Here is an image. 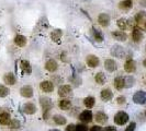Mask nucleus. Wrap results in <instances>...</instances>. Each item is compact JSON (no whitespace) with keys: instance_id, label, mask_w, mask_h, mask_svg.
Returning a JSON list of instances; mask_svg holds the SVG:
<instances>
[{"instance_id":"f257e3e1","label":"nucleus","mask_w":146,"mask_h":131,"mask_svg":"<svg viewBox=\"0 0 146 131\" xmlns=\"http://www.w3.org/2000/svg\"><path fill=\"white\" fill-rule=\"evenodd\" d=\"M40 105L42 107V110H43V117L45 120L48 119V115H50V111L51 109L53 108L54 104L52 102V100L50 97H46V96H42L40 97Z\"/></svg>"},{"instance_id":"f03ea898","label":"nucleus","mask_w":146,"mask_h":131,"mask_svg":"<svg viewBox=\"0 0 146 131\" xmlns=\"http://www.w3.org/2000/svg\"><path fill=\"white\" fill-rule=\"evenodd\" d=\"M129 119H130L129 115H127L125 111H123V110L117 111V114L114 115V117H113V121H114V124H117V126H124V124L129 121Z\"/></svg>"},{"instance_id":"7ed1b4c3","label":"nucleus","mask_w":146,"mask_h":131,"mask_svg":"<svg viewBox=\"0 0 146 131\" xmlns=\"http://www.w3.org/2000/svg\"><path fill=\"white\" fill-rule=\"evenodd\" d=\"M78 119L79 121L82 124H90L92 120H94V114L90 109H86V110H82L80 114L78 115Z\"/></svg>"},{"instance_id":"20e7f679","label":"nucleus","mask_w":146,"mask_h":131,"mask_svg":"<svg viewBox=\"0 0 146 131\" xmlns=\"http://www.w3.org/2000/svg\"><path fill=\"white\" fill-rule=\"evenodd\" d=\"M13 118L11 117V114L7 110H1L0 111V126L1 127H9V124L11 122Z\"/></svg>"},{"instance_id":"39448f33","label":"nucleus","mask_w":146,"mask_h":131,"mask_svg":"<svg viewBox=\"0 0 146 131\" xmlns=\"http://www.w3.org/2000/svg\"><path fill=\"white\" fill-rule=\"evenodd\" d=\"M94 119H95V121L98 124L102 126V124L108 122L109 117H108V115H107L104 111H102V110H98V111H96L95 115H94Z\"/></svg>"},{"instance_id":"423d86ee","label":"nucleus","mask_w":146,"mask_h":131,"mask_svg":"<svg viewBox=\"0 0 146 131\" xmlns=\"http://www.w3.org/2000/svg\"><path fill=\"white\" fill-rule=\"evenodd\" d=\"M22 110H23V113L27 114V115H34L37 111V108H36V105H35L34 103L27 102L23 104Z\"/></svg>"},{"instance_id":"0eeeda50","label":"nucleus","mask_w":146,"mask_h":131,"mask_svg":"<svg viewBox=\"0 0 146 131\" xmlns=\"http://www.w3.org/2000/svg\"><path fill=\"white\" fill-rule=\"evenodd\" d=\"M133 102L139 105H144L146 103V93L144 91H137L133 95Z\"/></svg>"},{"instance_id":"6e6552de","label":"nucleus","mask_w":146,"mask_h":131,"mask_svg":"<svg viewBox=\"0 0 146 131\" xmlns=\"http://www.w3.org/2000/svg\"><path fill=\"white\" fill-rule=\"evenodd\" d=\"M40 88L44 93H52L54 91V83L52 81H42L40 83Z\"/></svg>"},{"instance_id":"1a4fd4ad","label":"nucleus","mask_w":146,"mask_h":131,"mask_svg":"<svg viewBox=\"0 0 146 131\" xmlns=\"http://www.w3.org/2000/svg\"><path fill=\"white\" fill-rule=\"evenodd\" d=\"M111 54H112V56H114L117 58H123L125 55V50L120 45H113L111 48Z\"/></svg>"},{"instance_id":"9d476101","label":"nucleus","mask_w":146,"mask_h":131,"mask_svg":"<svg viewBox=\"0 0 146 131\" xmlns=\"http://www.w3.org/2000/svg\"><path fill=\"white\" fill-rule=\"evenodd\" d=\"M72 92H73V88L70 85H60L58 88V95L62 97V98H66L67 96L72 95Z\"/></svg>"},{"instance_id":"9b49d317","label":"nucleus","mask_w":146,"mask_h":131,"mask_svg":"<svg viewBox=\"0 0 146 131\" xmlns=\"http://www.w3.org/2000/svg\"><path fill=\"white\" fill-rule=\"evenodd\" d=\"M100 97H101L103 102H109L113 98V92L110 90L109 87L102 88L101 92H100Z\"/></svg>"},{"instance_id":"f8f14e48","label":"nucleus","mask_w":146,"mask_h":131,"mask_svg":"<svg viewBox=\"0 0 146 131\" xmlns=\"http://www.w3.org/2000/svg\"><path fill=\"white\" fill-rule=\"evenodd\" d=\"M52 121L55 126H65L67 124V119L63 115H59V114H55L51 117Z\"/></svg>"},{"instance_id":"ddd939ff","label":"nucleus","mask_w":146,"mask_h":131,"mask_svg":"<svg viewBox=\"0 0 146 131\" xmlns=\"http://www.w3.org/2000/svg\"><path fill=\"white\" fill-rule=\"evenodd\" d=\"M20 94L24 98H31L33 96V87L30 85H23L20 88Z\"/></svg>"},{"instance_id":"4468645a","label":"nucleus","mask_w":146,"mask_h":131,"mask_svg":"<svg viewBox=\"0 0 146 131\" xmlns=\"http://www.w3.org/2000/svg\"><path fill=\"white\" fill-rule=\"evenodd\" d=\"M86 62H87V65L90 68H97L99 66V64H100V60L95 55H89L86 58Z\"/></svg>"},{"instance_id":"2eb2a0df","label":"nucleus","mask_w":146,"mask_h":131,"mask_svg":"<svg viewBox=\"0 0 146 131\" xmlns=\"http://www.w3.org/2000/svg\"><path fill=\"white\" fill-rule=\"evenodd\" d=\"M58 105V108L62 109V110H69L72 108V101L68 100V98H60L57 103Z\"/></svg>"},{"instance_id":"dca6fc26","label":"nucleus","mask_w":146,"mask_h":131,"mask_svg":"<svg viewBox=\"0 0 146 131\" xmlns=\"http://www.w3.org/2000/svg\"><path fill=\"white\" fill-rule=\"evenodd\" d=\"M45 69H46L48 72H55V71L58 69V65H57L56 60H54V59H48V60L45 62Z\"/></svg>"},{"instance_id":"f3484780","label":"nucleus","mask_w":146,"mask_h":131,"mask_svg":"<svg viewBox=\"0 0 146 131\" xmlns=\"http://www.w3.org/2000/svg\"><path fill=\"white\" fill-rule=\"evenodd\" d=\"M3 82L7 84V85H15V82H17V79H15V75L12 72H8L3 75L2 78Z\"/></svg>"},{"instance_id":"a211bd4d","label":"nucleus","mask_w":146,"mask_h":131,"mask_svg":"<svg viewBox=\"0 0 146 131\" xmlns=\"http://www.w3.org/2000/svg\"><path fill=\"white\" fill-rule=\"evenodd\" d=\"M124 70L127 73L135 72V70H136V64H135V61H134V60H132V59L126 60V61H125V64H124Z\"/></svg>"},{"instance_id":"6ab92c4d","label":"nucleus","mask_w":146,"mask_h":131,"mask_svg":"<svg viewBox=\"0 0 146 131\" xmlns=\"http://www.w3.org/2000/svg\"><path fill=\"white\" fill-rule=\"evenodd\" d=\"M104 68H106L109 72H114L117 69V65L113 59H107V60L104 61Z\"/></svg>"},{"instance_id":"aec40b11","label":"nucleus","mask_w":146,"mask_h":131,"mask_svg":"<svg viewBox=\"0 0 146 131\" xmlns=\"http://www.w3.org/2000/svg\"><path fill=\"white\" fill-rule=\"evenodd\" d=\"M112 36L119 42H125L127 38V35L124 31H114V32H112Z\"/></svg>"},{"instance_id":"412c9836","label":"nucleus","mask_w":146,"mask_h":131,"mask_svg":"<svg viewBox=\"0 0 146 131\" xmlns=\"http://www.w3.org/2000/svg\"><path fill=\"white\" fill-rule=\"evenodd\" d=\"M98 22H99V24H100L101 26L107 28V26L110 24L109 14H107V13H101V14L98 16Z\"/></svg>"},{"instance_id":"4be33fe9","label":"nucleus","mask_w":146,"mask_h":131,"mask_svg":"<svg viewBox=\"0 0 146 131\" xmlns=\"http://www.w3.org/2000/svg\"><path fill=\"white\" fill-rule=\"evenodd\" d=\"M113 85H114V87L117 88V91H122L125 87L124 78H122V77H117V78L114 79V81H113Z\"/></svg>"},{"instance_id":"5701e85b","label":"nucleus","mask_w":146,"mask_h":131,"mask_svg":"<svg viewBox=\"0 0 146 131\" xmlns=\"http://www.w3.org/2000/svg\"><path fill=\"white\" fill-rule=\"evenodd\" d=\"M143 33L139 29H134L132 32V39L135 42V43H139L142 39H143Z\"/></svg>"},{"instance_id":"b1692460","label":"nucleus","mask_w":146,"mask_h":131,"mask_svg":"<svg viewBox=\"0 0 146 131\" xmlns=\"http://www.w3.org/2000/svg\"><path fill=\"white\" fill-rule=\"evenodd\" d=\"M96 104V98L94 96H87L84 98V105L87 109H91L94 108Z\"/></svg>"},{"instance_id":"393cba45","label":"nucleus","mask_w":146,"mask_h":131,"mask_svg":"<svg viewBox=\"0 0 146 131\" xmlns=\"http://www.w3.org/2000/svg\"><path fill=\"white\" fill-rule=\"evenodd\" d=\"M21 69L23 73H25V74H31L32 73V67H31L28 60H22L21 61Z\"/></svg>"},{"instance_id":"a878e982","label":"nucleus","mask_w":146,"mask_h":131,"mask_svg":"<svg viewBox=\"0 0 146 131\" xmlns=\"http://www.w3.org/2000/svg\"><path fill=\"white\" fill-rule=\"evenodd\" d=\"M133 7V1L132 0H123L119 3V8L121 10H130Z\"/></svg>"},{"instance_id":"bb28decb","label":"nucleus","mask_w":146,"mask_h":131,"mask_svg":"<svg viewBox=\"0 0 146 131\" xmlns=\"http://www.w3.org/2000/svg\"><path fill=\"white\" fill-rule=\"evenodd\" d=\"M106 80H107V78H106V75H104V73L103 72H98L95 75L96 83H97V84H99V85L104 84V83H106Z\"/></svg>"},{"instance_id":"cd10ccee","label":"nucleus","mask_w":146,"mask_h":131,"mask_svg":"<svg viewBox=\"0 0 146 131\" xmlns=\"http://www.w3.org/2000/svg\"><path fill=\"white\" fill-rule=\"evenodd\" d=\"M15 43L19 47H24L27 45V38H25V36H23V35H17L15 37Z\"/></svg>"},{"instance_id":"c85d7f7f","label":"nucleus","mask_w":146,"mask_h":131,"mask_svg":"<svg viewBox=\"0 0 146 131\" xmlns=\"http://www.w3.org/2000/svg\"><path fill=\"white\" fill-rule=\"evenodd\" d=\"M135 22L137 24H142V23L146 22V13L144 11H139V13L135 15Z\"/></svg>"},{"instance_id":"c756f323","label":"nucleus","mask_w":146,"mask_h":131,"mask_svg":"<svg viewBox=\"0 0 146 131\" xmlns=\"http://www.w3.org/2000/svg\"><path fill=\"white\" fill-rule=\"evenodd\" d=\"M92 35H94V38H95L96 42H98V43L103 42V36L102 34L100 33V31H98L97 29H92Z\"/></svg>"},{"instance_id":"7c9ffc66","label":"nucleus","mask_w":146,"mask_h":131,"mask_svg":"<svg viewBox=\"0 0 146 131\" xmlns=\"http://www.w3.org/2000/svg\"><path fill=\"white\" fill-rule=\"evenodd\" d=\"M63 35V32L60 31V29H55V31H53L51 34V38L53 41H55V42H57L58 39H60V37Z\"/></svg>"},{"instance_id":"2f4dec72","label":"nucleus","mask_w":146,"mask_h":131,"mask_svg":"<svg viewBox=\"0 0 146 131\" xmlns=\"http://www.w3.org/2000/svg\"><path fill=\"white\" fill-rule=\"evenodd\" d=\"M21 127V122L18 120V119H15V118H13L12 120H11V122H10V124H9V129H12V130H15V129H19Z\"/></svg>"},{"instance_id":"473e14b6","label":"nucleus","mask_w":146,"mask_h":131,"mask_svg":"<svg viewBox=\"0 0 146 131\" xmlns=\"http://www.w3.org/2000/svg\"><path fill=\"white\" fill-rule=\"evenodd\" d=\"M117 26L121 29V31H124L127 29V21L125 19H119L117 22Z\"/></svg>"},{"instance_id":"72a5a7b5","label":"nucleus","mask_w":146,"mask_h":131,"mask_svg":"<svg viewBox=\"0 0 146 131\" xmlns=\"http://www.w3.org/2000/svg\"><path fill=\"white\" fill-rule=\"evenodd\" d=\"M9 94H10V90L7 86L0 84V97H7Z\"/></svg>"},{"instance_id":"f704fd0d","label":"nucleus","mask_w":146,"mask_h":131,"mask_svg":"<svg viewBox=\"0 0 146 131\" xmlns=\"http://www.w3.org/2000/svg\"><path fill=\"white\" fill-rule=\"evenodd\" d=\"M125 80V87H132L135 83V79L133 77H126L124 78Z\"/></svg>"},{"instance_id":"c9c22d12","label":"nucleus","mask_w":146,"mask_h":131,"mask_svg":"<svg viewBox=\"0 0 146 131\" xmlns=\"http://www.w3.org/2000/svg\"><path fill=\"white\" fill-rule=\"evenodd\" d=\"M76 129H77V131H88L89 130V128L87 127V124H82V122L76 124Z\"/></svg>"},{"instance_id":"e433bc0d","label":"nucleus","mask_w":146,"mask_h":131,"mask_svg":"<svg viewBox=\"0 0 146 131\" xmlns=\"http://www.w3.org/2000/svg\"><path fill=\"white\" fill-rule=\"evenodd\" d=\"M135 128H136V122H134V121H132L129 124V126L125 128L124 131H134L135 130Z\"/></svg>"},{"instance_id":"4c0bfd02","label":"nucleus","mask_w":146,"mask_h":131,"mask_svg":"<svg viewBox=\"0 0 146 131\" xmlns=\"http://www.w3.org/2000/svg\"><path fill=\"white\" fill-rule=\"evenodd\" d=\"M89 131H103V128L100 124H94V126L90 127Z\"/></svg>"},{"instance_id":"58836bf2","label":"nucleus","mask_w":146,"mask_h":131,"mask_svg":"<svg viewBox=\"0 0 146 131\" xmlns=\"http://www.w3.org/2000/svg\"><path fill=\"white\" fill-rule=\"evenodd\" d=\"M65 131H77V129H76V124H67L65 128Z\"/></svg>"},{"instance_id":"ea45409f","label":"nucleus","mask_w":146,"mask_h":131,"mask_svg":"<svg viewBox=\"0 0 146 131\" xmlns=\"http://www.w3.org/2000/svg\"><path fill=\"white\" fill-rule=\"evenodd\" d=\"M126 102V98H125V96H119L117 98V105H123L125 104Z\"/></svg>"},{"instance_id":"a19ab883","label":"nucleus","mask_w":146,"mask_h":131,"mask_svg":"<svg viewBox=\"0 0 146 131\" xmlns=\"http://www.w3.org/2000/svg\"><path fill=\"white\" fill-rule=\"evenodd\" d=\"M103 131H117V130L115 127H113V126L109 124V126H107V127L103 128Z\"/></svg>"},{"instance_id":"79ce46f5","label":"nucleus","mask_w":146,"mask_h":131,"mask_svg":"<svg viewBox=\"0 0 146 131\" xmlns=\"http://www.w3.org/2000/svg\"><path fill=\"white\" fill-rule=\"evenodd\" d=\"M143 66H144V67L146 68V59L144 60V61H143Z\"/></svg>"},{"instance_id":"37998d69","label":"nucleus","mask_w":146,"mask_h":131,"mask_svg":"<svg viewBox=\"0 0 146 131\" xmlns=\"http://www.w3.org/2000/svg\"><path fill=\"white\" fill-rule=\"evenodd\" d=\"M50 131H60V130H58V129H52V130H50Z\"/></svg>"},{"instance_id":"c03bdc74","label":"nucleus","mask_w":146,"mask_h":131,"mask_svg":"<svg viewBox=\"0 0 146 131\" xmlns=\"http://www.w3.org/2000/svg\"><path fill=\"white\" fill-rule=\"evenodd\" d=\"M145 29H146V22H145Z\"/></svg>"},{"instance_id":"a18cd8bd","label":"nucleus","mask_w":146,"mask_h":131,"mask_svg":"<svg viewBox=\"0 0 146 131\" xmlns=\"http://www.w3.org/2000/svg\"><path fill=\"white\" fill-rule=\"evenodd\" d=\"M145 116H146V111H145Z\"/></svg>"},{"instance_id":"49530a36","label":"nucleus","mask_w":146,"mask_h":131,"mask_svg":"<svg viewBox=\"0 0 146 131\" xmlns=\"http://www.w3.org/2000/svg\"><path fill=\"white\" fill-rule=\"evenodd\" d=\"M145 3H146V0H145ZM145 6H146V5H145Z\"/></svg>"},{"instance_id":"de8ad7c7","label":"nucleus","mask_w":146,"mask_h":131,"mask_svg":"<svg viewBox=\"0 0 146 131\" xmlns=\"http://www.w3.org/2000/svg\"><path fill=\"white\" fill-rule=\"evenodd\" d=\"M11 131H15V130H11Z\"/></svg>"}]
</instances>
